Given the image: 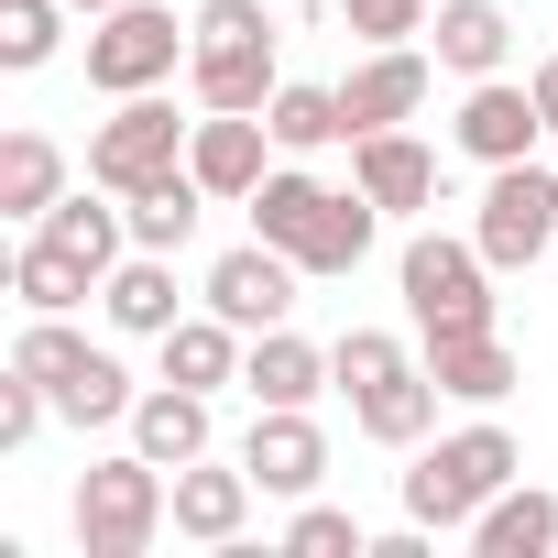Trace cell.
Returning a JSON list of instances; mask_svg holds the SVG:
<instances>
[{
  "instance_id": "1",
  "label": "cell",
  "mask_w": 558,
  "mask_h": 558,
  "mask_svg": "<svg viewBox=\"0 0 558 558\" xmlns=\"http://www.w3.org/2000/svg\"><path fill=\"white\" fill-rule=\"evenodd\" d=\"M165 514H175V482H165V460H99L88 482H77V547L88 558H143L154 536H165Z\"/></svg>"
},
{
  "instance_id": "2",
  "label": "cell",
  "mask_w": 558,
  "mask_h": 558,
  "mask_svg": "<svg viewBox=\"0 0 558 558\" xmlns=\"http://www.w3.org/2000/svg\"><path fill=\"white\" fill-rule=\"evenodd\" d=\"M504 482H514V438H504V427H460V438H438V449L405 471V514H416V525H471Z\"/></svg>"
},
{
  "instance_id": "3",
  "label": "cell",
  "mask_w": 558,
  "mask_h": 558,
  "mask_svg": "<svg viewBox=\"0 0 558 558\" xmlns=\"http://www.w3.org/2000/svg\"><path fill=\"white\" fill-rule=\"evenodd\" d=\"M186 132H197V121H175L154 88H143V99H121V110L88 132V186H110V197H143L154 175H175V165H186Z\"/></svg>"
},
{
  "instance_id": "4",
  "label": "cell",
  "mask_w": 558,
  "mask_h": 558,
  "mask_svg": "<svg viewBox=\"0 0 558 558\" xmlns=\"http://www.w3.org/2000/svg\"><path fill=\"white\" fill-rule=\"evenodd\" d=\"M482 241H405V307H416V329L427 340H449V329H493V296H482Z\"/></svg>"
},
{
  "instance_id": "5",
  "label": "cell",
  "mask_w": 558,
  "mask_h": 558,
  "mask_svg": "<svg viewBox=\"0 0 558 558\" xmlns=\"http://www.w3.org/2000/svg\"><path fill=\"white\" fill-rule=\"evenodd\" d=\"M175 12H154V0H121V12H99V34H88V88H110V99H143L154 77H175Z\"/></svg>"
},
{
  "instance_id": "6",
  "label": "cell",
  "mask_w": 558,
  "mask_h": 558,
  "mask_svg": "<svg viewBox=\"0 0 558 558\" xmlns=\"http://www.w3.org/2000/svg\"><path fill=\"white\" fill-rule=\"evenodd\" d=\"M547 230H558V175H536V165H493L482 219H471L482 263H493V274H514V263H536V252H547Z\"/></svg>"
},
{
  "instance_id": "7",
  "label": "cell",
  "mask_w": 558,
  "mask_h": 558,
  "mask_svg": "<svg viewBox=\"0 0 558 558\" xmlns=\"http://www.w3.org/2000/svg\"><path fill=\"white\" fill-rule=\"evenodd\" d=\"M208 307H219L230 329H286V307H296V252H274V241L219 252V263H208Z\"/></svg>"
},
{
  "instance_id": "8",
  "label": "cell",
  "mask_w": 558,
  "mask_h": 558,
  "mask_svg": "<svg viewBox=\"0 0 558 558\" xmlns=\"http://www.w3.org/2000/svg\"><path fill=\"white\" fill-rule=\"evenodd\" d=\"M241 471H252L263 493H318L329 438L307 427V405H263V416H252V438H241Z\"/></svg>"
},
{
  "instance_id": "9",
  "label": "cell",
  "mask_w": 558,
  "mask_h": 558,
  "mask_svg": "<svg viewBox=\"0 0 558 558\" xmlns=\"http://www.w3.org/2000/svg\"><path fill=\"white\" fill-rule=\"evenodd\" d=\"M340 110H351V132H395V121H416V110H427V56H416V45L362 56V66L340 77Z\"/></svg>"
},
{
  "instance_id": "10",
  "label": "cell",
  "mask_w": 558,
  "mask_h": 558,
  "mask_svg": "<svg viewBox=\"0 0 558 558\" xmlns=\"http://www.w3.org/2000/svg\"><path fill=\"white\" fill-rule=\"evenodd\" d=\"M263 143H274L263 110H208V121L186 132V165H197L208 197H252V186H263Z\"/></svg>"
},
{
  "instance_id": "11",
  "label": "cell",
  "mask_w": 558,
  "mask_h": 558,
  "mask_svg": "<svg viewBox=\"0 0 558 558\" xmlns=\"http://www.w3.org/2000/svg\"><path fill=\"white\" fill-rule=\"evenodd\" d=\"M536 132H547L536 88L471 77V99H460V154H482V165H525V143H536Z\"/></svg>"
},
{
  "instance_id": "12",
  "label": "cell",
  "mask_w": 558,
  "mask_h": 558,
  "mask_svg": "<svg viewBox=\"0 0 558 558\" xmlns=\"http://www.w3.org/2000/svg\"><path fill=\"white\" fill-rule=\"evenodd\" d=\"M351 186H362L373 208H427V197H438V165H427V143H405V132H351Z\"/></svg>"
},
{
  "instance_id": "13",
  "label": "cell",
  "mask_w": 558,
  "mask_h": 558,
  "mask_svg": "<svg viewBox=\"0 0 558 558\" xmlns=\"http://www.w3.org/2000/svg\"><path fill=\"white\" fill-rule=\"evenodd\" d=\"M99 307H110V329L165 340V329H175V252H132V263H110V274H99Z\"/></svg>"
},
{
  "instance_id": "14",
  "label": "cell",
  "mask_w": 558,
  "mask_h": 558,
  "mask_svg": "<svg viewBox=\"0 0 558 558\" xmlns=\"http://www.w3.org/2000/svg\"><path fill=\"white\" fill-rule=\"evenodd\" d=\"M132 449H143V460H165V471L208 460V395H197V384L143 395V405H132Z\"/></svg>"
},
{
  "instance_id": "15",
  "label": "cell",
  "mask_w": 558,
  "mask_h": 558,
  "mask_svg": "<svg viewBox=\"0 0 558 558\" xmlns=\"http://www.w3.org/2000/svg\"><path fill=\"white\" fill-rule=\"evenodd\" d=\"M252 493H263L252 471H197V460H186V471H175V536L230 547V536H241V514H252Z\"/></svg>"
},
{
  "instance_id": "16",
  "label": "cell",
  "mask_w": 558,
  "mask_h": 558,
  "mask_svg": "<svg viewBox=\"0 0 558 558\" xmlns=\"http://www.w3.org/2000/svg\"><path fill=\"white\" fill-rule=\"evenodd\" d=\"M471 547H482V558H547V547H558V504H547L536 482H525V493L504 482V493L471 514Z\"/></svg>"
},
{
  "instance_id": "17",
  "label": "cell",
  "mask_w": 558,
  "mask_h": 558,
  "mask_svg": "<svg viewBox=\"0 0 558 558\" xmlns=\"http://www.w3.org/2000/svg\"><path fill=\"white\" fill-rule=\"evenodd\" d=\"M12 286H23V307H34V318H66L77 296H99V263H77L56 230H34V241L12 252Z\"/></svg>"
},
{
  "instance_id": "18",
  "label": "cell",
  "mask_w": 558,
  "mask_h": 558,
  "mask_svg": "<svg viewBox=\"0 0 558 558\" xmlns=\"http://www.w3.org/2000/svg\"><path fill=\"white\" fill-rule=\"evenodd\" d=\"M427 373H438V395H460V405H493V395L514 384V351H504L493 329H449V340H427Z\"/></svg>"
},
{
  "instance_id": "19",
  "label": "cell",
  "mask_w": 558,
  "mask_h": 558,
  "mask_svg": "<svg viewBox=\"0 0 558 558\" xmlns=\"http://www.w3.org/2000/svg\"><path fill=\"white\" fill-rule=\"evenodd\" d=\"M241 384H252L263 405H307V395L329 384V351H307L296 329H252V362H241Z\"/></svg>"
},
{
  "instance_id": "20",
  "label": "cell",
  "mask_w": 558,
  "mask_h": 558,
  "mask_svg": "<svg viewBox=\"0 0 558 558\" xmlns=\"http://www.w3.org/2000/svg\"><path fill=\"white\" fill-rule=\"evenodd\" d=\"M197 110H274V45H197Z\"/></svg>"
},
{
  "instance_id": "21",
  "label": "cell",
  "mask_w": 558,
  "mask_h": 558,
  "mask_svg": "<svg viewBox=\"0 0 558 558\" xmlns=\"http://www.w3.org/2000/svg\"><path fill=\"white\" fill-rule=\"evenodd\" d=\"M351 405H362V438L416 449V438H427V416H438V373H416V362H405V373H384V384H373V395H351Z\"/></svg>"
},
{
  "instance_id": "22",
  "label": "cell",
  "mask_w": 558,
  "mask_h": 558,
  "mask_svg": "<svg viewBox=\"0 0 558 558\" xmlns=\"http://www.w3.org/2000/svg\"><path fill=\"white\" fill-rule=\"evenodd\" d=\"M373 219H384V208H373L362 186H351V197H318V219H307L296 263H307V274H351V263L373 252Z\"/></svg>"
},
{
  "instance_id": "23",
  "label": "cell",
  "mask_w": 558,
  "mask_h": 558,
  "mask_svg": "<svg viewBox=\"0 0 558 558\" xmlns=\"http://www.w3.org/2000/svg\"><path fill=\"white\" fill-rule=\"evenodd\" d=\"M66 197V154L45 143V132H12V143H0V208H12V219H45Z\"/></svg>"
},
{
  "instance_id": "24",
  "label": "cell",
  "mask_w": 558,
  "mask_h": 558,
  "mask_svg": "<svg viewBox=\"0 0 558 558\" xmlns=\"http://www.w3.org/2000/svg\"><path fill=\"white\" fill-rule=\"evenodd\" d=\"M197 197H208V186H197V165L154 175V186L132 197V241H143V252H186V241H197Z\"/></svg>"
},
{
  "instance_id": "25",
  "label": "cell",
  "mask_w": 558,
  "mask_h": 558,
  "mask_svg": "<svg viewBox=\"0 0 558 558\" xmlns=\"http://www.w3.org/2000/svg\"><path fill=\"white\" fill-rule=\"evenodd\" d=\"M504 45H514V23L493 12V0H449V12H438V66L493 77V66H504Z\"/></svg>"
},
{
  "instance_id": "26",
  "label": "cell",
  "mask_w": 558,
  "mask_h": 558,
  "mask_svg": "<svg viewBox=\"0 0 558 558\" xmlns=\"http://www.w3.org/2000/svg\"><path fill=\"white\" fill-rule=\"evenodd\" d=\"M230 373H241V351H230V318H219V307L165 329V384H197V395H208V384H230Z\"/></svg>"
},
{
  "instance_id": "27",
  "label": "cell",
  "mask_w": 558,
  "mask_h": 558,
  "mask_svg": "<svg viewBox=\"0 0 558 558\" xmlns=\"http://www.w3.org/2000/svg\"><path fill=\"white\" fill-rule=\"evenodd\" d=\"M318 197L329 186H307V175H263L241 208H252V241H274V252H296L307 241V219H318Z\"/></svg>"
},
{
  "instance_id": "28",
  "label": "cell",
  "mask_w": 558,
  "mask_h": 558,
  "mask_svg": "<svg viewBox=\"0 0 558 558\" xmlns=\"http://www.w3.org/2000/svg\"><path fill=\"white\" fill-rule=\"evenodd\" d=\"M274 143H286V154H318V143H340L351 132V110H340V88H274Z\"/></svg>"
},
{
  "instance_id": "29",
  "label": "cell",
  "mask_w": 558,
  "mask_h": 558,
  "mask_svg": "<svg viewBox=\"0 0 558 558\" xmlns=\"http://www.w3.org/2000/svg\"><path fill=\"white\" fill-rule=\"evenodd\" d=\"M143 395H132V373L110 362V351H88L77 362V384H56V416H77V427H110V416H132Z\"/></svg>"
},
{
  "instance_id": "30",
  "label": "cell",
  "mask_w": 558,
  "mask_h": 558,
  "mask_svg": "<svg viewBox=\"0 0 558 558\" xmlns=\"http://www.w3.org/2000/svg\"><path fill=\"white\" fill-rule=\"evenodd\" d=\"M77 362H88V340H77L66 318H34V329L12 340V373H34L45 395H56V384H77Z\"/></svg>"
},
{
  "instance_id": "31",
  "label": "cell",
  "mask_w": 558,
  "mask_h": 558,
  "mask_svg": "<svg viewBox=\"0 0 558 558\" xmlns=\"http://www.w3.org/2000/svg\"><path fill=\"white\" fill-rule=\"evenodd\" d=\"M56 12L66 0H0V66H45L56 56Z\"/></svg>"
},
{
  "instance_id": "32",
  "label": "cell",
  "mask_w": 558,
  "mask_h": 558,
  "mask_svg": "<svg viewBox=\"0 0 558 558\" xmlns=\"http://www.w3.org/2000/svg\"><path fill=\"white\" fill-rule=\"evenodd\" d=\"M329 373H340V384H351V395H373V384H384V373H405V340H384V329H351V340H340V351H329Z\"/></svg>"
},
{
  "instance_id": "33",
  "label": "cell",
  "mask_w": 558,
  "mask_h": 558,
  "mask_svg": "<svg viewBox=\"0 0 558 558\" xmlns=\"http://www.w3.org/2000/svg\"><path fill=\"white\" fill-rule=\"evenodd\" d=\"M286 547H296V558H362V525L329 514V504H307V514L286 525Z\"/></svg>"
},
{
  "instance_id": "34",
  "label": "cell",
  "mask_w": 558,
  "mask_h": 558,
  "mask_svg": "<svg viewBox=\"0 0 558 558\" xmlns=\"http://www.w3.org/2000/svg\"><path fill=\"white\" fill-rule=\"evenodd\" d=\"M197 45H274L263 0H197Z\"/></svg>"
},
{
  "instance_id": "35",
  "label": "cell",
  "mask_w": 558,
  "mask_h": 558,
  "mask_svg": "<svg viewBox=\"0 0 558 558\" xmlns=\"http://www.w3.org/2000/svg\"><path fill=\"white\" fill-rule=\"evenodd\" d=\"M351 12V34H373V45H405V34H427V0H340Z\"/></svg>"
},
{
  "instance_id": "36",
  "label": "cell",
  "mask_w": 558,
  "mask_h": 558,
  "mask_svg": "<svg viewBox=\"0 0 558 558\" xmlns=\"http://www.w3.org/2000/svg\"><path fill=\"white\" fill-rule=\"evenodd\" d=\"M45 405H56V395H45L34 373H12V384H0V449H23V438L45 427Z\"/></svg>"
},
{
  "instance_id": "37",
  "label": "cell",
  "mask_w": 558,
  "mask_h": 558,
  "mask_svg": "<svg viewBox=\"0 0 558 558\" xmlns=\"http://www.w3.org/2000/svg\"><path fill=\"white\" fill-rule=\"evenodd\" d=\"M536 110H547V132H558V56L536 66Z\"/></svg>"
},
{
  "instance_id": "38",
  "label": "cell",
  "mask_w": 558,
  "mask_h": 558,
  "mask_svg": "<svg viewBox=\"0 0 558 558\" xmlns=\"http://www.w3.org/2000/svg\"><path fill=\"white\" fill-rule=\"evenodd\" d=\"M66 12H121V0H66Z\"/></svg>"
}]
</instances>
